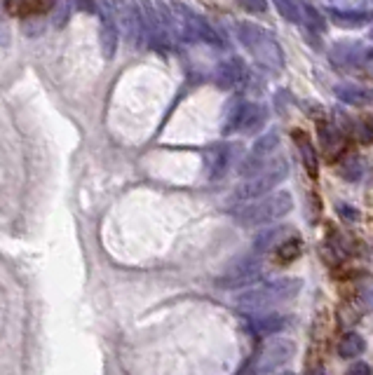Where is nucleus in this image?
Masks as SVG:
<instances>
[{"instance_id":"obj_1","label":"nucleus","mask_w":373,"mask_h":375,"mask_svg":"<svg viewBox=\"0 0 373 375\" xmlns=\"http://www.w3.org/2000/svg\"><path fill=\"white\" fill-rule=\"evenodd\" d=\"M303 289V282L298 277H277L259 286H249L244 293L237 296V307L244 312H268L273 307L291 303Z\"/></svg>"},{"instance_id":"obj_2","label":"nucleus","mask_w":373,"mask_h":375,"mask_svg":"<svg viewBox=\"0 0 373 375\" xmlns=\"http://www.w3.org/2000/svg\"><path fill=\"white\" fill-rule=\"evenodd\" d=\"M291 209H294V197L287 190H280V193L263 195L259 200L247 202L242 209L235 211V220L244 227H259L284 218Z\"/></svg>"},{"instance_id":"obj_3","label":"nucleus","mask_w":373,"mask_h":375,"mask_svg":"<svg viewBox=\"0 0 373 375\" xmlns=\"http://www.w3.org/2000/svg\"><path fill=\"white\" fill-rule=\"evenodd\" d=\"M287 176H289V165L284 157L268 162L259 174L249 176L244 183H239V186L235 188V193H232V197H230V202L247 204V202L259 200V197H263V195H270L284 179H287Z\"/></svg>"},{"instance_id":"obj_4","label":"nucleus","mask_w":373,"mask_h":375,"mask_svg":"<svg viewBox=\"0 0 373 375\" xmlns=\"http://www.w3.org/2000/svg\"><path fill=\"white\" fill-rule=\"evenodd\" d=\"M296 357V343L291 338H270L261 350L249 359L239 375H266L287 366Z\"/></svg>"},{"instance_id":"obj_5","label":"nucleus","mask_w":373,"mask_h":375,"mask_svg":"<svg viewBox=\"0 0 373 375\" xmlns=\"http://www.w3.org/2000/svg\"><path fill=\"white\" fill-rule=\"evenodd\" d=\"M237 38L261 66L273 69V71H280L284 66L282 49L268 31H263V28L254 26V24H239L237 26Z\"/></svg>"},{"instance_id":"obj_6","label":"nucleus","mask_w":373,"mask_h":375,"mask_svg":"<svg viewBox=\"0 0 373 375\" xmlns=\"http://www.w3.org/2000/svg\"><path fill=\"white\" fill-rule=\"evenodd\" d=\"M263 272H266V268H263V261L259 258V254L247 256V258L232 263L223 275H218L214 284L218 289H225V291L249 289V286L256 284L263 277Z\"/></svg>"},{"instance_id":"obj_7","label":"nucleus","mask_w":373,"mask_h":375,"mask_svg":"<svg viewBox=\"0 0 373 375\" xmlns=\"http://www.w3.org/2000/svg\"><path fill=\"white\" fill-rule=\"evenodd\" d=\"M174 14H177V24L179 31L186 35L188 40H200V42H209V45L218 47L221 45V38L218 33L211 28V24L200 14H195L193 10H188L186 5L174 3Z\"/></svg>"},{"instance_id":"obj_8","label":"nucleus","mask_w":373,"mask_h":375,"mask_svg":"<svg viewBox=\"0 0 373 375\" xmlns=\"http://www.w3.org/2000/svg\"><path fill=\"white\" fill-rule=\"evenodd\" d=\"M277 145H280V134H277V131H268V134H263L259 141L254 143V148L249 150V155L242 160V165H239V174L247 176V179L254 174H259L261 169L270 162V157H273Z\"/></svg>"},{"instance_id":"obj_9","label":"nucleus","mask_w":373,"mask_h":375,"mask_svg":"<svg viewBox=\"0 0 373 375\" xmlns=\"http://www.w3.org/2000/svg\"><path fill=\"white\" fill-rule=\"evenodd\" d=\"M317 134H319V148L328 160L341 157V153L345 150V134L331 122H319L317 124Z\"/></svg>"},{"instance_id":"obj_10","label":"nucleus","mask_w":373,"mask_h":375,"mask_svg":"<svg viewBox=\"0 0 373 375\" xmlns=\"http://www.w3.org/2000/svg\"><path fill=\"white\" fill-rule=\"evenodd\" d=\"M294 227H289V225H280V227H270V230H263L259 237L254 239V251L256 254H273L277 246L284 244L289 237H294Z\"/></svg>"},{"instance_id":"obj_11","label":"nucleus","mask_w":373,"mask_h":375,"mask_svg":"<svg viewBox=\"0 0 373 375\" xmlns=\"http://www.w3.org/2000/svg\"><path fill=\"white\" fill-rule=\"evenodd\" d=\"M244 80V66L239 59H225L216 66L214 73V83L218 90H232Z\"/></svg>"},{"instance_id":"obj_12","label":"nucleus","mask_w":373,"mask_h":375,"mask_svg":"<svg viewBox=\"0 0 373 375\" xmlns=\"http://www.w3.org/2000/svg\"><path fill=\"white\" fill-rule=\"evenodd\" d=\"M294 141H296L298 153H301V160H303L305 172H308L310 179H317V176H319V153L314 150L310 136L305 134V131L296 129V131H294Z\"/></svg>"},{"instance_id":"obj_13","label":"nucleus","mask_w":373,"mask_h":375,"mask_svg":"<svg viewBox=\"0 0 373 375\" xmlns=\"http://www.w3.org/2000/svg\"><path fill=\"white\" fill-rule=\"evenodd\" d=\"M268 120V113L263 106L256 104H244L242 113H239V122H237V131H244V134H256Z\"/></svg>"},{"instance_id":"obj_14","label":"nucleus","mask_w":373,"mask_h":375,"mask_svg":"<svg viewBox=\"0 0 373 375\" xmlns=\"http://www.w3.org/2000/svg\"><path fill=\"white\" fill-rule=\"evenodd\" d=\"M336 97H338L343 104L350 106H371L373 104V92L367 87L360 85H338L336 87Z\"/></svg>"},{"instance_id":"obj_15","label":"nucleus","mask_w":373,"mask_h":375,"mask_svg":"<svg viewBox=\"0 0 373 375\" xmlns=\"http://www.w3.org/2000/svg\"><path fill=\"white\" fill-rule=\"evenodd\" d=\"M101 49L106 59H113L118 49V28H115L113 14L108 12H104V19H101Z\"/></svg>"},{"instance_id":"obj_16","label":"nucleus","mask_w":373,"mask_h":375,"mask_svg":"<svg viewBox=\"0 0 373 375\" xmlns=\"http://www.w3.org/2000/svg\"><path fill=\"white\" fill-rule=\"evenodd\" d=\"M52 7V0H7V10L14 17H28V14H40Z\"/></svg>"},{"instance_id":"obj_17","label":"nucleus","mask_w":373,"mask_h":375,"mask_svg":"<svg viewBox=\"0 0 373 375\" xmlns=\"http://www.w3.org/2000/svg\"><path fill=\"white\" fill-rule=\"evenodd\" d=\"M364 350H367V340L360 333H355V331H350V333H345L338 340V355L345 359L360 357Z\"/></svg>"},{"instance_id":"obj_18","label":"nucleus","mask_w":373,"mask_h":375,"mask_svg":"<svg viewBox=\"0 0 373 375\" xmlns=\"http://www.w3.org/2000/svg\"><path fill=\"white\" fill-rule=\"evenodd\" d=\"M289 323L287 317L282 314H263L254 321V333L256 335H273L277 331H284V326Z\"/></svg>"},{"instance_id":"obj_19","label":"nucleus","mask_w":373,"mask_h":375,"mask_svg":"<svg viewBox=\"0 0 373 375\" xmlns=\"http://www.w3.org/2000/svg\"><path fill=\"white\" fill-rule=\"evenodd\" d=\"M301 251H303V242L294 234V237H289L287 242H284V244L277 246L273 254L277 256V261L287 266V263H294L298 256H301Z\"/></svg>"},{"instance_id":"obj_20","label":"nucleus","mask_w":373,"mask_h":375,"mask_svg":"<svg viewBox=\"0 0 373 375\" xmlns=\"http://www.w3.org/2000/svg\"><path fill=\"white\" fill-rule=\"evenodd\" d=\"M209 176L211 179H218V176L225 174V169H228V162H230V150L228 148H216L209 153Z\"/></svg>"},{"instance_id":"obj_21","label":"nucleus","mask_w":373,"mask_h":375,"mask_svg":"<svg viewBox=\"0 0 373 375\" xmlns=\"http://www.w3.org/2000/svg\"><path fill=\"white\" fill-rule=\"evenodd\" d=\"M353 134L357 138V143H364V145L373 143V117L371 115L360 117V120L353 124Z\"/></svg>"},{"instance_id":"obj_22","label":"nucleus","mask_w":373,"mask_h":375,"mask_svg":"<svg viewBox=\"0 0 373 375\" xmlns=\"http://www.w3.org/2000/svg\"><path fill=\"white\" fill-rule=\"evenodd\" d=\"M362 174H364V165H362V160L357 157V155L345 157V160L341 162V176H343V179H348V181H360Z\"/></svg>"},{"instance_id":"obj_23","label":"nucleus","mask_w":373,"mask_h":375,"mask_svg":"<svg viewBox=\"0 0 373 375\" xmlns=\"http://www.w3.org/2000/svg\"><path fill=\"white\" fill-rule=\"evenodd\" d=\"M333 21L338 26H345V28H353V26H362L369 21V14L367 12H333Z\"/></svg>"},{"instance_id":"obj_24","label":"nucleus","mask_w":373,"mask_h":375,"mask_svg":"<svg viewBox=\"0 0 373 375\" xmlns=\"http://www.w3.org/2000/svg\"><path fill=\"white\" fill-rule=\"evenodd\" d=\"M303 10V14H305V19H308V24L314 28V31H324V17L319 14V10L317 7H312V5H308V3H303V5H298Z\"/></svg>"},{"instance_id":"obj_25","label":"nucleus","mask_w":373,"mask_h":375,"mask_svg":"<svg viewBox=\"0 0 373 375\" xmlns=\"http://www.w3.org/2000/svg\"><path fill=\"white\" fill-rule=\"evenodd\" d=\"M277 10H280V14L284 19L289 21H301V12H298V5L294 3V0H275Z\"/></svg>"},{"instance_id":"obj_26","label":"nucleus","mask_w":373,"mask_h":375,"mask_svg":"<svg viewBox=\"0 0 373 375\" xmlns=\"http://www.w3.org/2000/svg\"><path fill=\"white\" fill-rule=\"evenodd\" d=\"M326 5L336 7L338 5V12H362V7L367 5V0H324Z\"/></svg>"},{"instance_id":"obj_27","label":"nucleus","mask_w":373,"mask_h":375,"mask_svg":"<svg viewBox=\"0 0 373 375\" xmlns=\"http://www.w3.org/2000/svg\"><path fill=\"white\" fill-rule=\"evenodd\" d=\"M54 3V26H64L66 19H69V0H52Z\"/></svg>"},{"instance_id":"obj_28","label":"nucleus","mask_w":373,"mask_h":375,"mask_svg":"<svg viewBox=\"0 0 373 375\" xmlns=\"http://www.w3.org/2000/svg\"><path fill=\"white\" fill-rule=\"evenodd\" d=\"M237 5L254 14H261L268 10V0H237Z\"/></svg>"},{"instance_id":"obj_29","label":"nucleus","mask_w":373,"mask_h":375,"mask_svg":"<svg viewBox=\"0 0 373 375\" xmlns=\"http://www.w3.org/2000/svg\"><path fill=\"white\" fill-rule=\"evenodd\" d=\"M345 375H371V369H369V364H364V362H357V364H353V366H350Z\"/></svg>"},{"instance_id":"obj_30","label":"nucleus","mask_w":373,"mask_h":375,"mask_svg":"<svg viewBox=\"0 0 373 375\" xmlns=\"http://www.w3.org/2000/svg\"><path fill=\"white\" fill-rule=\"evenodd\" d=\"M336 209H338V211H341V214H343V216H345L348 220H357V218H360V214H357V211H355V209H350V207H348V204H338V207H336Z\"/></svg>"},{"instance_id":"obj_31","label":"nucleus","mask_w":373,"mask_h":375,"mask_svg":"<svg viewBox=\"0 0 373 375\" xmlns=\"http://www.w3.org/2000/svg\"><path fill=\"white\" fill-rule=\"evenodd\" d=\"M80 10H94V0H76Z\"/></svg>"},{"instance_id":"obj_32","label":"nucleus","mask_w":373,"mask_h":375,"mask_svg":"<svg viewBox=\"0 0 373 375\" xmlns=\"http://www.w3.org/2000/svg\"><path fill=\"white\" fill-rule=\"evenodd\" d=\"M308 375H326V373H324V366H321V364L312 366V369L308 371Z\"/></svg>"},{"instance_id":"obj_33","label":"nucleus","mask_w":373,"mask_h":375,"mask_svg":"<svg viewBox=\"0 0 373 375\" xmlns=\"http://www.w3.org/2000/svg\"><path fill=\"white\" fill-rule=\"evenodd\" d=\"M277 375H294V373H289V371H284V373H277Z\"/></svg>"},{"instance_id":"obj_34","label":"nucleus","mask_w":373,"mask_h":375,"mask_svg":"<svg viewBox=\"0 0 373 375\" xmlns=\"http://www.w3.org/2000/svg\"><path fill=\"white\" fill-rule=\"evenodd\" d=\"M371 40H373V31H371Z\"/></svg>"}]
</instances>
